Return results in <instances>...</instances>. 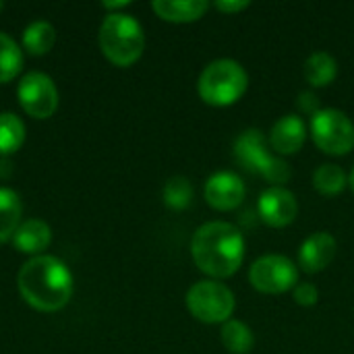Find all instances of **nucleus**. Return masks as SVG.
<instances>
[{
  "instance_id": "21",
  "label": "nucleus",
  "mask_w": 354,
  "mask_h": 354,
  "mask_svg": "<svg viewBox=\"0 0 354 354\" xmlns=\"http://www.w3.org/2000/svg\"><path fill=\"white\" fill-rule=\"evenodd\" d=\"M220 338L224 346L234 354H247L253 348V332L249 330V326L236 319H230L222 326Z\"/></svg>"
},
{
  "instance_id": "27",
  "label": "nucleus",
  "mask_w": 354,
  "mask_h": 354,
  "mask_svg": "<svg viewBox=\"0 0 354 354\" xmlns=\"http://www.w3.org/2000/svg\"><path fill=\"white\" fill-rule=\"evenodd\" d=\"M10 172H12L10 162H8L6 158H2V160H0V178H8V176H10Z\"/></svg>"
},
{
  "instance_id": "30",
  "label": "nucleus",
  "mask_w": 354,
  "mask_h": 354,
  "mask_svg": "<svg viewBox=\"0 0 354 354\" xmlns=\"http://www.w3.org/2000/svg\"><path fill=\"white\" fill-rule=\"evenodd\" d=\"M0 10H2V2H0Z\"/></svg>"
},
{
  "instance_id": "24",
  "label": "nucleus",
  "mask_w": 354,
  "mask_h": 354,
  "mask_svg": "<svg viewBox=\"0 0 354 354\" xmlns=\"http://www.w3.org/2000/svg\"><path fill=\"white\" fill-rule=\"evenodd\" d=\"M317 299H319V292H317V288H315L313 284L303 282V284H299V286L295 288V301H297L299 305H303V307L315 305Z\"/></svg>"
},
{
  "instance_id": "10",
  "label": "nucleus",
  "mask_w": 354,
  "mask_h": 354,
  "mask_svg": "<svg viewBox=\"0 0 354 354\" xmlns=\"http://www.w3.org/2000/svg\"><path fill=\"white\" fill-rule=\"evenodd\" d=\"M257 209L266 224L274 228H282V226H288L297 218L299 203H297V197L288 189L270 187L261 193Z\"/></svg>"
},
{
  "instance_id": "8",
  "label": "nucleus",
  "mask_w": 354,
  "mask_h": 354,
  "mask_svg": "<svg viewBox=\"0 0 354 354\" xmlns=\"http://www.w3.org/2000/svg\"><path fill=\"white\" fill-rule=\"evenodd\" d=\"M249 280L259 292L280 295L297 284L299 270L284 255H263L251 266Z\"/></svg>"
},
{
  "instance_id": "15",
  "label": "nucleus",
  "mask_w": 354,
  "mask_h": 354,
  "mask_svg": "<svg viewBox=\"0 0 354 354\" xmlns=\"http://www.w3.org/2000/svg\"><path fill=\"white\" fill-rule=\"evenodd\" d=\"M151 6L162 19L174 23L195 21L207 10L205 0H153Z\"/></svg>"
},
{
  "instance_id": "7",
  "label": "nucleus",
  "mask_w": 354,
  "mask_h": 354,
  "mask_svg": "<svg viewBox=\"0 0 354 354\" xmlns=\"http://www.w3.org/2000/svg\"><path fill=\"white\" fill-rule=\"evenodd\" d=\"M311 133L315 143L328 153H348L354 147V122L336 108H322L311 116Z\"/></svg>"
},
{
  "instance_id": "19",
  "label": "nucleus",
  "mask_w": 354,
  "mask_h": 354,
  "mask_svg": "<svg viewBox=\"0 0 354 354\" xmlns=\"http://www.w3.org/2000/svg\"><path fill=\"white\" fill-rule=\"evenodd\" d=\"M25 141V124L19 116L10 112L0 114V156L8 158L10 153L19 151Z\"/></svg>"
},
{
  "instance_id": "18",
  "label": "nucleus",
  "mask_w": 354,
  "mask_h": 354,
  "mask_svg": "<svg viewBox=\"0 0 354 354\" xmlns=\"http://www.w3.org/2000/svg\"><path fill=\"white\" fill-rule=\"evenodd\" d=\"M56 41V31L46 21H35L23 31V46L31 56H44L52 50Z\"/></svg>"
},
{
  "instance_id": "29",
  "label": "nucleus",
  "mask_w": 354,
  "mask_h": 354,
  "mask_svg": "<svg viewBox=\"0 0 354 354\" xmlns=\"http://www.w3.org/2000/svg\"><path fill=\"white\" fill-rule=\"evenodd\" d=\"M348 183H351V187H353V191H354V168H353V172H351V178H348Z\"/></svg>"
},
{
  "instance_id": "17",
  "label": "nucleus",
  "mask_w": 354,
  "mask_h": 354,
  "mask_svg": "<svg viewBox=\"0 0 354 354\" xmlns=\"http://www.w3.org/2000/svg\"><path fill=\"white\" fill-rule=\"evenodd\" d=\"M338 73V62L332 54L319 50V52H313L307 60H305V79L315 85V87H322V85H328L334 81Z\"/></svg>"
},
{
  "instance_id": "22",
  "label": "nucleus",
  "mask_w": 354,
  "mask_h": 354,
  "mask_svg": "<svg viewBox=\"0 0 354 354\" xmlns=\"http://www.w3.org/2000/svg\"><path fill=\"white\" fill-rule=\"evenodd\" d=\"M346 174L336 164H322L313 174V185L324 195H336L346 187Z\"/></svg>"
},
{
  "instance_id": "16",
  "label": "nucleus",
  "mask_w": 354,
  "mask_h": 354,
  "mask_svg": "<svg viewBox=\"0 0 354 354\" xmlns=\"http://www.w3.org/2000/svg\"><path fill=\"white\" fill-rule=\"evenodd\" d=\"M21 199L12 189L0 187V245L12 241L17 228L21 226Z\"/></svg>"
},
{
  "instance_id": "6",
  "label": "nucleus",
  "mask_w": 354,
  "mask_h": 354,
  "mask_svg": "<svg viewBox=\"0 0 354 354\" xmlns=\"http://www.w3.org/2000/svg\"><path fill=\"white\" fill-rule=\"evenodd\" d=\"M189 311L205 324H222L234 311V295L228 286L214 280L197 282L187 292Z\"/></svg>"
},
{
  "instance_id": "23",
  "label": "nucleus",
  "mask_w": 354,
  "mask_h": 354,
  "mask_svg": "<svg viewBox=\"0 0 354 354\" xmlns=\"http://www.w3.org/2000/svg\"><path fill=\"white\" fill-rule=\"evenodd\" d=\"M193 199V187L191 180L185 176H172L168 178L164 187V203L170 209H185Z\"/></svg>"
},
{
  "instance_id": "25",
  "label": "nucleus",
  "mask_w": 354,
  "mask_h": 354,
  "mask_svg": "<svg viewBox=\"0 0 354 354\" xmlns=\"http://www.w3.org/2000/svg\"><path fill=\"white\" fill-rule=\"evenodd\" d=\"M299 108L305 112V114H311L315 116L322 108H319V102H317V95L313 91H303L299 95Z\"/></svg>"
},
{
  "instance_id": "14",
  "label": "nucleus",
  "mask_w": 354,
  "mask_h": 354,
  "mask_svg": "<svg viewBox=\"0 0 354 354\" xmlns=\"http://www.w3.org/2000/svg\"><path fill=\"white\" fill-rule=\"evenodd\" d=\"M52 241V230L46 222L41 220H27L23 222L15 236H12V245L21 251V253H39L44 251Z\"/></svg>"
},
{
  "instance_id": "9",
  "label": "nucleus",
  "mask_w": 354,
  "mask_h": 354,
  "mask_svg": "<svg viewBox=\"0 0 354 354\" xmlns=\"http://www.w3.org/2000/svg\"><path fill=\"white\" fill-rule=\"evenodd\" d=\"M21 108L33 118H50L58 108V91L54 81L44 73H29L17 87Z\"/></svg>"
},
{
  "instance_id": "3",
  "label": "nucleus",
  "mask_w": 354,
  "mask_h": 354,
  "mask_svg": "<svg viewBox=\"0 0 354 354\" xmlns=\"http://www.w3.org/2000/svg\"><path fill=\"white\" fill-rule=\"evenodd\" d=\"M97 41L104 56L116 66H131L145 48V35L139 21L124 12H112L102 21Z\"/></svg>"
},
{
  "instance_id": "12",
  "label": "nucleus",
  "mask_w": 354,
  "mask_h": 354,
  "mask_svg": "<svg viewBox=\"0 0 354 354\" xmlns=\"http://www.w3.org/2000/svg\"><path fill=\"white\" fill-rule=\"evenodd\" d=\"M336 257V239L328 232L311 234L299 251V263L305 272L317 274L326 270Z\"/></svg>"
},
{
  "instance_id": "13",
  "label": "nucleus",
  "mask_w": 354,
  "mask_h": 354,
  "mask_svg": "<svg viewBox=\"0 0 354 354\" xmlns=\"http://www.w3.org/2000/svg\"><path fill=\"white\" fill-rule=\"evenodd\" d=\"M305 122L297 114H286L282 116L270 133V143L278 153H295L303 147L305 143Z\"/></svg>"
},
{
  "instance_id": "20",
  "label": "nucleus",
  "mask_w": 354,
  "mask_h": 354,
  "mask_svg": "<svg viewBox=\"0 0 354 354\" xmlns=\"http://www.w3.org/2000/svg\"><path fill=\"white\" fill-rule=\"evenodd\" d=\"M23 68V52L12 37L0 31V83L12 81Z\"/></svg>"
},
{
  "instance_id": "26",
  "label": "nucleus",
  "mask_w": 354,
  "mask_h": 354,
  "mask_svg": "<svg viewBox=\"0 0 354 354\" xmlns=\"http://www.w3.org/2000/svg\"><path fill=\"white\" fill-rule=\"evenodd\" d=\"M247 6H249L247 0H218L216 2V8L222 12H236V10H243Z\"/></svg>"
},
{
  "instance_id": "5",
  "label": "nucleus",
  "mask_w": 354,
  "mask_h": 354,
  "mask_svg": "<svg viewBox=\"0 0 354 354\" xmlns=\"http://www.w3.org/2000/svg\"><path fill=\"white\" fill-rule=\"evenodd\" d=\"M234 160L251 172L261 174L270 183H286L290 178L288 164L268 151L266 137L259 129H247L234 139Z\"/></svg>"
},
{
  "instance_id": "11",
  "label": "nucleus",
  "mask_w": 354,
  "mask_h": 354,
  "mask_svg": "<svg viewBox=\"0 0 354 354\" xmlns=\"http://www.w3.org/2000/svg\"><path fill=\"white\" fill-rule=\"evenodd\" d=\"M245 183L234 172H216L205 183V199L216 209H234L245 199Z\"/></svg>"
},
{
  "instance_id": "28",
  "label": "nucleus",
  "mask_w": 354,
  "mask_h": 354,
  "mask_svg": "<svg viewBox=\"0 0 354 354\" xmlns=\"http://www.w3.org/2000/svg\"><path fill=\"white\" fill-rule=\"evenodd\" d=\"M104 6L106 8H122V6H129V2H104Z\"/></svg>"
},
{
  "instance_id": "2",
  "label": "nucleus",
  "mask_w": 354,
  "mask_h": 354,
  "mask_svg": "<svg viewBox=\"0 0 354 354\" xmlns=\"http://www.w3.org/2000/svg\"><path fill=\"white\" fill-rule=\"evenodd\" d=\"M191 253L201 272L214 278H228L243 263L245 239L228 222H207L193 234Z\"/></svg>"
},
{
  "instance_id": "4",
  "label": "nucleus",
  "mask_w": 354,
  "mask_h": 354,
  "mask_svg": "<svg viewBox=\"0 0 354 354\" xmlns=\"http://www.w3.org/2000/svg\"><path fill=\"white\" fill-rule=\"evenodd\" d=\"M245 68L230 58H218L209 62L199 75V95L212 106L234 104L247 89Z\"/></svg>"
},
{
  "instance_id": "1",
  "label": "nucleus",
  "mask_w": 354,
  "mask_h": 354,
  "mask_svg": "<svg viewBox=\"0 0 354 354\" xmlns=\"http://www.w3.org/2000/svg\"><path fill=\"white\" fill-rule=\"evenodd\" d=\"M19 292L27 305L37 311H60L73 295V276L68 268L52 255L31 257L19 272Z\"/></svg>"
}]
</instances>
